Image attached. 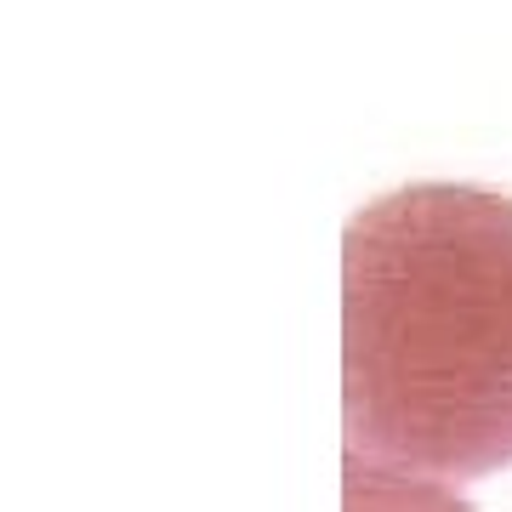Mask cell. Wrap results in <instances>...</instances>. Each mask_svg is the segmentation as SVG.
Wrapping results in <instances>:
<instances>
[{
    "instance_id": "6da1fadb",
    "label": "cell",
    "mask_w": 512,
    "mask_h": 512,
    "mask_svg": "<svg viewBox=\"0 0 512 512\" xmlns=\"http://www.w3.org/2000/svg\"><path fill=\"white\" fill-rule=\"evenodd\" d=\"M342 416L353 456L421 478L512 461V200L410 183L342 234Z\"/></svg>"
},
{
    "instance_id": "7a4b0ae2",
    "label": "cell",
    "mask_w": 512,
    "mask_h": 512,
    "mask_svg": "<svg viewBox=\"0 0 512 512\" xmlns=\"http://www.w3.org/2000/svg\"><path fill=\"white\" fill-rule=\"evenodd\" d=\"M348 512H473L456 495L416 473H393L348 450Z\"/></svg>"
}]
</instances>
